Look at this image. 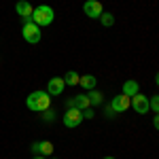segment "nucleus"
<instances>
[{"label":"nucleus","mask_w":159,"mask_h":159,"mask_svg":"<svg viewBox=\"0 0 159 159\" xmlns=\"http://www.w3.org/2000/svg\"><path fill=\"white\" fill-rule=\"evenodd\" d=\"M25 106L32 110V112H45L47 108H51V96L49 91H32L28 98H25Z\"/></svg>","instance_id":"nucleus-1"},{"label":"nucleus","mask_w":159,"mask_h":159,"mask_svg":"<svg viewBox=\"0 0 159 159\" xmlns=\"http://www.w3.org/2000/svg\"><path fill=\"white\" fill-rule=\"evenodd\" d=\"M148 106L153 112H159V96H153V98H148Z\"/></svg>","instance_id":"nucleus-17"},{"label":"nucleus","mask_w":159,"mask_h":159,"mask_svg":"<svg viewBox=\"0 0 159 159\" xmlns=\"http://www.w3.org/2000/svg\"><path fill=\"white\" fill-rule=\"evenodd\" d=\"M61 79H64V83H66L68 87H74V85H79V79H81V74L74 72V70H68V72L64 74Z\"/></svg>","instance_id":"nucleus-14"},{"label":"nucleus","mask_w":159,"mask_h":159,"mask_svg":"<svg viewBox=\"0 0 159 159\" xmlns=\"http://www.w3.org/2000/svg\"><path fill=\"white\" fill-rule=\"evenodd\" d=\"M132 108L138 112V115H147L151 106H148V96H142V93H136L132 98Z\"/></svg>","instance_id":"nucleus-7"},{"label":"nucleus","mask_w":159,"mask_h":159,"mask_svg":"<svg viewBox=\"0 0 159 159\" xmlns=\"http://www.w3.org/2000/svg\"><path fill=\"white\" fill-rule=\"evenodd\" d=\"M83 11H85V15L89 19H100V15L104 13V9H102V2L100 0H85Z\"/></svg>","instance_id":"nucleus-6"},{"label":"nucleus","mask_w":159,"mask_h":159,"mask_svg":"<svg viewBox=\"0 0 159 159\" xmlns=\"http://www.w3.org/2000/svg\"><path fill=\"white\" fill-rule=\"evenodd\" d=\"M64 79L61 76H51V81H47V91H49V96H60L61 91H64Z\"/></svg>","instance_id":"nucleus-9"},{"label":"nucleus","mask_w":159,"mask_h":159,"mask_svg":"<svg viewBox=\"0 0 159 159\" xmlns=\"http://www.w3.org/2000/svg\"><path fill=\"white\" fill-rule=\"evenodd\" d=\"M93 117H96V112H93V108H91V106L83 110V119H93Z\"/></svg>","instance_id":"nucleus-19"},{"label":"nucleus","mask_w":159,"mask_h":159,"mask_svg":"<svg viewBox=\"0 0 159 159\" xmlns=\"http://www.w3.org/2000/svg\"><path fill=\"white\" fill-rule=\"evenodd\" d=\"M79 85L83 87L85 91H91V89H96V85H98V79H96L93 74H83V76L79 79Z\"/></svg>","instance_id":"nucleus-12"},{"label":"nucleus","mask_w":159,"mask_h":159,"mask_svg":"<svg viewBox=\"0 0 159 159\" xmlns=\"http://www.w3.org/2000/svg\"><path fill=\"white\" fill-rule=\"evenodd\" d=\"M64 125L66 127H79L81 121H83V110L79 108H66V115H64Z\"/></svg>","instance_id":"nucleus-4"},{"label":"nucleus","mask_w":159,"mask_h":159,"mask_svg":"<svg viewBox=\"0 0 159 159\" xmlns=\"http://www.w3.org/2000/svg\"><path fill=\"white\" fill-rule=\"evenodd\" d=\"M32 153L34 155H40V140L38 142H32Z\"/></svg>","instance_id":"nucleus-20"},{"label":"nucleus","mask_w":159,"mask_h":159,"mask_svg":"<svg viewBox=\"0 0 159 159\" xmlns=\"http://www.w3.org/2000/svg\"><path fill=\"white\" fill-rule=\"evenodd\" d=\"M110 108L115 110L117 115H121L127 108H132V98H127L125 93H119V96H115V98L110 100Z\"/></svg>","instance_id":"nucleus-5"},{"label":"nucleus","mask_w":159,"mask_h":159,"mask_svg":"<svg viewBox=\"0 0 159 159\" xmlns=\"http://www.w3.org/2000/svg\"><path fill=\"white\" fill-rule=\"evenodd\" d=\"M21 21H24V25H21V36H24L25 43H30V45H36V43H40L43 32H40V28H38V25L32 21V17H24Z\"/></svg>","instance_id":"nucleus-3"},{"label":"nucleus","mask_w":159,"mask_h":159,"mask_svg":"<svg viewBox=\"0 0 159 159\" xmlns=\"http://www.w3.org/2000/svg\"><path fill=\"white\" fill-rule=\"evenodd\" d=\"M51 159H57V157H51Z\"/></svg>","instance_id":"nucleus-26"},{"label":"nucleus","mask_w":159,"mask_h":159,"mask_svg":"<svg viewBox=\"0 0 159 159\" xmlns=\"http://www.w3.org/2000/svg\"><path fill=\"white\" fill-rule=\"evenodd\" d=\"M43 119H45V121H55V112H53L51 108H47L45 112H43Z\"/></svg>","instance_id":"nucleus-18"},{"label":"nucleus","mask_w":159,"mask_h":159,"mask_svg":"<svg viewBox=\"0 0 159 159\" xmlns=\"http://www.w3.org/2000/svg\"><path fill=\"white\" fill-rule=\"evenodd\" d=\"M53 19H55V11L51 9L49 4H38V7H34L32 21H34L38 28H47V25H51Z\"/></svg>","instance_id":"nucleus-2"},{"label":"nucleus","mask_w":159,"mask_h":159,"mask_svg":"<svg viewBox=\"0 0 159 159\" xmlns=\"http://www.w3.org/2000/svg\"><path fill=\"white\" fill-rule=\"evenodd\" d=\"M121 93H125L127 98H134L136 93H140V85H138V81H125L121 87Z\"/></svg>","instance_id":"nucleus-11"},{"label":"nucleus","mask_w":159,"mask_h":159,"mask_svg":"<svg viewBox=\"0 0 159 159\" xmlns=\"http://www.w3.org/2000/svg\"><path fill=\"white\" fill-rule=\"evenodd\" d=\"M87 98H89V104L91 106H102V102H104V96H102V91H98V89H91L87 93Z\"/></svg>","instance_id":"nucleus-13"},{"label":"nucleus","mask_w":159,"mask_h":159,"mask_svg":"<svg viewBox=\"0 0 159 159\" xmlns=\"http://www.w3.org/2000/svg\"><path fill=\"white\" fill-rule=\"evenodd\" d=\"M155 83H157V85H159V72H157V76H155Z\"/></svg>","instance_id":"nucleus-24"},{"label":"nucleus","mask_w":159,"mask_h":159,"mask_svg":"<svg viewBox=\"0 0 159 159\" xmlns=\"http://www.w3.org/2000/svg\"><path fill=\"white\" fill-rule=\"evenodd\" d=\"M104 159H115V157H104Z\"/></svg>","instance_id":"nucleus-25"},{"label":"nucleus","mask_w":159,"mask_h":159,"mask_svg":"<svg viewBox=\"0 0 159 159\" xmlns=\"http://www.w3.org/2000/svg\"><path fill=\"white\" fill-rule=\"evenodd\" d=\"M53 153V144L49 140H40V155H51Z\"/></svg>","instance_id":"nucleus-15"},{"label":"nucleus","mask_w":159,"mask_h":159,"mask_svg":"<svg viewBox=\"0 0 159 159\" xmlns=\"http://www.w3.org/2000/svg\"><path fill=\"white\" fill-rule=\"evenodd\" d=\"M15 11H17V15L24 19V17H32V13H34V7H32L28 0H17V4H15Z\"/></svg>","instance_id":"nucleus-10"},{"label":"nucleus","mask_w":159,"mask_h":159,"mask_svg":"<svg viewBox=\"0 0 159 159\" xmlns=\"http://www.w3.org/2000/svg\"><path fill=\"white\" fill-rule=\"evenodd\" d=\"M115 115H117V112L110 108V104H108V106H106V117H115Z\"/></svg>","instance_id":"nucleus-22"},{"label":"nucleus","mask_w":159,"mask_h":159,"mask_svg":"<svg viewBox=\"0 0 159 159\" xmlns=\"http://www.w3.org/2000/svg\"><path fill=\"white\" fill-rule=\"evenodd\" d=\"M32 159H45V157H43V155H34Z\"/></svg>","instance_id":"nucleus-23"},{"label":"nucleus","mask_w":159,"mask_h":159,"mask_svg":"<svg viewBox=\"0 0 159 159\" xmlns=\"http://www.w3.org/2000/svg\"><path fill=\"white\" fill-rule=\"evenodd\" d=\"M153 125H155V129L159 132V112L155 115V117H153Z\"/></svg>","instance_id":"nucleus-21"},{"label":"nucleus","mask_w":159,"mask_h":159,"mask_svg":"<svg viewBox=\"0 0 159 159\" xmlns=\"http://www.w3.org/2000/svg\"><path fill=\"white\" fill-rule=\"evenodd\" d=\"M91 104H89V98H87V93H79V96H74L66 102V108H79V110H85L89 108Z\"/></svg>","instance_id":"nucleus-8"},{"label":"nucleus","mask_w":159,"mask_h":159,"mask_svg":"<svg viewBox=\"0 0 159 159\" xmlns=\"http://www.w3.org/2000/svg\"><path fill=\"white\" fill-rule=\"evenodd\" d=\"M100 21H102V25H106V28H110V25L115 24V17H112L110 13H102V15H100Z\"/></svg>","instance_id":"nucleus-16"}]
</instances>
